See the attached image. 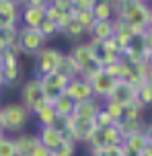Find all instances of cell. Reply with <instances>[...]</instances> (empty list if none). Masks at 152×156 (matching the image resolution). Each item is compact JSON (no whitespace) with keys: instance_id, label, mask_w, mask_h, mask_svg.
Masks as SVG:
<instances>
[{"instance_id":"6da1fadb","label":"cell","mask_w":152,"mask_h":156,"mask_svg":"<svg viewBox=\"0 0 152 156\" xmlns=\"http://www.w3.org/2000/svg\"><path fill=\"white\" fill-rule=\"evenodd\" d=\"M115 19H119L123 23H128L129 27H134L140 37V33L148 27V19H150V10L152 6L148 2L142 0H121L115 2Z\"/></svg>"},{"instance_id":"7a4b0ae2","label":"cell","mask_w":152,"mask_h":156,"mask_svg":"<svg viewBox=\"0 0 152 156\" xmlns=\"http://www.w3.org/2000/svg\"><path fill=\"white\" fill-rule=\"evenodd\" d=\"M31 113L21 103H6L0 105V125L4 133H21L31 121Z\"/></svg>"},{"instance_id":"3957f363","label":"cell","mask_w":152,"mask_h":156,"mask_svg":"<svg viewBox=\"0 0 152 156\" xmlns=\"http://www.w3.org/2000/svg\"><path fill=\"white\" fill-rule=\"evenodd\" d=\"M33 58H35V78H41L43 74L56 72L60 68V64L64 60V51L60 47L45 45V47H41Z\"/></svg>"},{"instance_id":"277c9868","label":"cell","mask_w":152,"mask_h":156,"mask_svg":"<svg viewBox=\"0 0 152 156\" xmlns=\"http://www.w3.org/2000/svg\"><path fill=\"white\" fill-rule=\"evenodd\" d=\"M19 94H21V101L19 103H21L31 115L45 103V97H43V90H41V82H39V78H35V76L29 78V80H25L23 84H21Z\"/></svg>"},{"instance_id":"5b68a950","label":"cell","mask_w":152,"mask_h":156,"mask_svg":"<svg viewBox=\"0 0 152 156\" xmlns=\"http://www.w3.org/2000/svg\"><path fill=\"white\" fill-rule=\"evenodd\" d=\"M0 66H2V74H4V86H15L21 76H23V68H21V60L12 47H6L4 54L0 55Z\"/></svg>"},{"instance_id":"8992f818","label":"cell","mask_w":152,"mask_h":156,"mask_svg":"<svg viewBox=\"0 0 152 156\" xmlns=\"http://www.w3.org/2000/svg\"><path fill=\"white\" fill-rule=\"evenodd\" d=\"M48 39L39 33V29H29V27H19V35H16V45L19 49L27 55H35L41 47H45Z\"/></svg>"},{"instance_id":"52a82bcc","label":"cell","mask_w":152,"mask_h":156,"mask_svg":"<svg viewBox=\"0 0 152 156\" xmlns=\"http://www.w3.org/2000/svg\"><path fill=\"white\" fill-rule=\"evenodd\" d=\"M68 80H70V78H66L64 74H60L58 70L56 72H49V74H43V76L39 78V82H41V90H43L45 101H48V103L56 101L58 97L64 93Z\"/></svg>"},{"instance_id":"ba28073f","label":"cell","mask_w":152,"mask_h":156,"mask_svg":"<svg viewBox=\"0 0 152 156\" xmlns=\"http://www.w3.org/2000/svg\"><path fill=\"white\" fill-rule=\"evenodd\" d=\"M64 94H68L74 103H82V101H88V99H95L93 88H90V82L82 76L70 78L66 88H64Z\"/></svg>"},{"instance_id":"9c48e42d","label":"cell","mask_w":152,"mask_h":156,"mask_svg":"<svg viewBox=\"0 0 152 156\" xmlns=\"http://www.w3.org/2000/svg\"><path fill=\"white\" fill-rule=\"evenodd\" d=\"M88 82H90V88H93L95 99H99V101H107L109 94H111V90H113V86H115V78H111L109 74H105V72L101 70L97 76L90 78Z\"/></svg>"},{"instance_id":"30bf717a","label":"cell","mask_w":152,"mask_h":156,"mask_svg":"<svg viewBox=\"0 0 152 156\" xmlns=\"http://www.w3.org/2000/svg\"><path fill=\"white\" fill-rule=\"evenodd\" d=\"M0 27H21V4L0 0Z\"/></svg>"},{"instance_id":"8fae6325","label":"cell","mask_w":152,"mask_h":156,"mask_svg":"<svg viewBox=\"0 0 152 156\" xmlns=\"http://www.w3.org/2000/svg\"><path fill=\"white\" fill-rule=\"evenodd\" d=\"M37 140H39L41 146H45L49 152H54V150H58L62 146L64 136H62V129H60L58 125H45V127H39Z\"/></svg>"},{"instance_id":"7c38bea8","label":"cell","mask_w":152,"mask_h":156,"mask_svg":"<svg viewBox=\"0 0 152 156\" xmlns=\"http://www.w3.org/2000/svg\"><path fill=\"white\" fill-rule=\"evenodd\" d=\"M136 90L138 88L134 84H129L128 80H115V86H113L109 99L117 101L123 107H128V105H132V103L136 101Z\"/></svg>"},{"instance_id":"4fadbf2b","label":"cell","mask_w":152,"mask_h":156,"mask_svg":"<svg viewBox=\"0 0 152 156\" xmlns=\"http://www.w3.org/2000/svg\"><path fill=\"white\" fill-rule=\"evenodd\" d=\"M45 21V8L43 6H31V4H23L21 8V27H29V29H39V25Z\"/></svg>"},{"instance_id":"5bb4252c","label":"cell","mask_w":152,"mask_h":156,"mask_svg":"<svg viewBox=\"0 0 152 156\" xmlns=\"http://www.w3.org/2000/svg\"><path fill=\"white\" fill-rule=\"evenodd\" d=\"M113 39L119 43V47L123 49V47L132 45L134 41L138 39V33L134 27H129L128 23H123V21H119V19H115V33H113Z\"/></svg>"},{"instance_id":"9a60e30c","label":"cell","mask_w":152,"mask_h":156,"mask_svg":"<svg viewBox=\"0 0 152 156\" xmlns=\"http://www.w3.org/2000/svg\"><path fill=\"white\" fill-rule=\"evenodd\" d=\"M12 142H15L16 156H29V154H31V150L39 144L37 133H27V132L15 133V136H12Z\"/></svg>"},{"instance_id":"2e32d148","label":"cell","mask_w":152,"mask_h":156,"mask_svg":"<svg viewBox=\"0 0 152 156\" xmlns=\"http://www.w3.org/2000/svg\"><path fill=\"white\" fill-rule=\"evenodd\" d=\"M68 54L74 58V62L80 66V70H84L88 64L95 60V54L90 51V47L87 45V41H78V43H74L72 49H70ZM80 74H82V72H80Z\"/></svg>"},{"instance_id":"e0dca14e","label":"cell","mask_w":152,"mask_h":156,"mask_svg":"<svg viewBox=\"0 0 152 156\" xmlns=\"http://www.w3.org/2000/svg\"><path fill=\"white\" fill-rule=\"evenodd\" d=\"M150 144H148V138L144 136V132L140 133H132L128 138H123V148L128 152V156H138L142 154L146 148H148Z\"/></svg>"},{"instance_id":"ac0fdd59","label":"cell","mask_w":152,"mask_h":156,"mask_svg":"<svg viewBox=\"0 0 152 156\" xmlns=\"http://www.w3.org/2000/svg\"><path fill=\"white\" fill-rule=\"evenodd\" d=\"M103 107V103L99 99H88L82 103H74V117L78 119H95V115L99 113V109Z\"/></svg>"},{"instance_id":"d6986e66","label":"cell","mask_w":152,"mask_h":156,"mask_svg":"<svg viewBox=\"0 0 152 156\" xmlns=\"http://www.w3.org/2000/svg\"><path fill=\"white\" fill-rule=\"evenodd\" d=\"M95 21H113L115 19V0H97L95 6L90 8Z\"/></svg>"},{"instance_id":"ffe728a7","label":"cell","mask_w":152,"mask_h":156,"mask_svg":"<svg viewBox=\"0 0 152 156\" xmlns=\"http://www.w3.org/2000/svg\"><path fill=\"white\" fill-rule=\"evenodd\" d=\"M113 33H115V19L113 21H95L88 35L97 41H105V39H111Z\"/></svg>"},{"instance_id":"44dd1931","label":"cell","mask_w":152,"mask_h":156,"mask_svg":"<svg viewBox=\"0 0 152 156\" xmlns=\"http://www.w3.org/2000/svg\"><path fill=\"white\" fill-rule=\"evenodd\" d=\"M35 119H37V125L39 127H45V125H56L58 123V115H56V109H54V105L51 103H43L39 109L33 113Z\"/></svg>"},{"instance_id":"7402d4cb","label":"cell","mask_w":152,"mask_h":156,"mask_svg":"<svg viewBox=\"0 0 152 156\" xmlns=\"http://www.w3.org/2000/svg\"><path fill=\"white\" fill-rule=\"evenodd\" d=\"M115 127L119 129L121 138H128V136H132V133L144 132L146 121L144 119H119V121L115 123Z\"/></svg>"},{"instance_id":"603a6c76","label":"cell","mask_w":152,"mask_h":156,"mask_svg":"<svg viewBox=\"0 0 152 156\" xmlns=\"http://www.w3.org/2000/svg\"><path fill=\"white\" fill-rule=\"evenodd\" d=\"M51 105H54V109H56L58 119H66V117H70L74 113V101L68 97V94H64V93L60 94Z\"/></svg>"},{"instance_id":"cb8c5ba5","label":"cell","mask_w":152,"mask_h":156,"mask_svg":"<svg viewBox=\"0 0 152 156\" xmlns=\"http://www.w3.org/2000/svg\"><path fill=\"white\" fill-rule=\"evenodd\" d=\"M146 74H148V64H146V60H142V62H138V64L132 66V74H129L128 82L138 88L140 84L146 82Z\"/></svg>"},{"instance_id":"d4e9b609","label":"cell","mask_w":152,"mask_h":156,"mask_svg":"<svg viewBox=\"0 0 152 156\" xmlns=\"http://www.w3.org/2000/svg\"><path fill=\"white\" fill-rule=\"evenodd\" d=\"M58 72L60 74H64L66 78H76L80 76V66L76 62H74V58L70 54H64V60H62V64H60V68H58Z\"/></svg>"},{"instance_id":"484cf974","label":"cell","mask_w":152,"mask_h":156,"mask_svg":"<svg viewBox=\"0 0 152 156\" xmlns=\"http://www.w3.org/2000/svg\"><path fill=\"white\" fill-rule=\"evenodd\" d=\"M99 132H101V140H103V148L105 146H111V144H121L123 138H121L119 129L113 125H107V127H99Z\"/></svg>"},{"instance_id":"4316f807","label":"cell","mask_w":152,"mask_h":156,"mask_svg":"<svg viewBox=\"0 0 152 156\" xmlns=\"http://www.w3.org/2000/svg\"><path fill=\"white\" fill-rule=\"evenodd\" d=\"M70 15H72V19L87 33L90 31V27L95 25V16H93V12H90V10H76V8H72V10H70Z\"/></svg>"},{"instance_id":"83f0119b","label":"cell","mask_w":152,"mask_h":156,"mask_svg":"<svg viewBox=\"0 0 152 156\" xmlns=\"http://www.w3.org/2000/svg\"><path fill=\"white\" fill-rule=\"evenodd\" d=\"M136 99H138V103H140V105H142L144 109L152 105V86L148 84V82H144V84L138 86V90H136Z\"/></svg>"},{"instance_id":"f1b7e54d","label":"cell","mask_w":152,"mask_h":156,"mask_svg":"<svg viewBox=\"0 0 152 156\" xmlns=\"http://www.w3.org/2000/svg\"><path fill=\"white\" fill-rule=\"evenodd\" d=\"M103 109L107 111V113L113 117V121L117 123L121 117H123V109H125V107H123V105H119L117 101H111V99H107V101L103 103Z\"/></svg>"},{"instance_id":"f546056e","label":"cell","mask_w":152,"mask_h":156,"mask_svg":"<svg viewBox=\"0 0 152 156\" xmlns=\"http://www.w3.org/2000/svg\"><path fill=\"white\" fill-rule=\"evenodd\" d=\"M62 35H66L68 39H80L82 35H87V31H84V29H82V27H80V25L72 19V21L68 23V27L64 29V33H62Z\"/></svg>"},{"instance_id":"4dcf8cb0","label":"cell","mask_w":152,"mask_h":156,"mask_svg":"<svg viewBox=\"0 0 152 156\" xmlns=\"http://www.w3.org/2000/svg\"><path fill=\"white\" fill-rule=\"evenodd\" d=\"M0 156H16L12 136H4V138L0 140Z\"/></svg>"},{"instance_id":"1f68e13d","label":"cell","mask_w":152,"mask_h":156,"mask_svg":"<svg viewBox=\"0 0 152 156\" xmlns=\"http://www.w3.org/2000/svg\"><path fill=\"white\" fill-rule=\"evenodd\" d=\"M101 156H128V152H125L123 142H121V144H111V146L101 148Z\"/></svg>"},{"instance_id":"d6a6232c","label":"cell","mask_w":152,"mask_h":156,"mask_svg":"<svg viewBox=\"0 0 152 156\" xmlns=\"http://www.w3.org/2000/svg\"><path fill=\"white\" fill-rule=\"evenodd\" d=\"M39 33H41L45 39H51V37H56V35H60V33H58L56 23H51V21H48V19H45V21L39 25Z\"/></svg>"},{"instance_id":"836d02e7","label":"cell","mask_w":152,"mask_h":156,"mask_svg":"<svg viewBox=\"0 0 152 156\" xmlns=\"http://www.w3.org/2000/svg\"><path fill=\"white\" fill-rule=\"evenodd\" d=\"M76 154V142H62V146L51 152V156H74Z\"/></svg>"},{"instance_id":"e575fe53","label":"cell","mask_w":152,"mask_h":156,"mask_svg":"<svg viewBox=\"0 0 152 156\" xmlns=\"http://www.w3.org/2000/svg\"><path fill=\"white\" fill-rule=\"evenodd\" d=\"M93 121H95L97 127H107V125H113V123H115V121H113V117L109 115V113H107L103 107L99 109V113L95 115V119H93Z\"/></svg>"},{"instance_id":"d590c367","label":"cell","mask_w":152,"mask_h":156,"mask_svg":"<svg viewBox=\"0 0 152 156\" xmlns=\"http://www.w3.org/2000/svg\"><path fill=\"white\" fill-rule=\"evenodd\" d=\"M138 41L142 43V47H144V51H146V54H148V51H152V27H146L144 31L140 33Z\"/></svg>"},{"instance_id":"8d00e7d4","label":"cell","mask_w":152,"mask_h":156,"mask_svg":"<svg viewBox=\"0 0 152 156\" xmlns=\"http://www.w3.org/2000/svg\"><path fill=\"white\" fill-rule=\"evenodd\" d=\"M29 156H51V152H49V150L45 148V146L37 144V146H35V148L31 150V154H29Z\"/></svg>"},{"instance_id":"74e56055","label":"cell","mask_w":152,"mask_h":156,"mask_svg":"<svg viewBox=\"0 0 152 156\" xmlns=\"http://www.w3.org/2000/svg\"><path fill=\"white\" fill-rule=\"evenodd\" d=\"M51 0H25V4H31V6H48Z\"/></svg>"},{"instance_id":"f35d334b","label":"cell","mask_w":152,"mask_h":156,"mask_svg":"<svg viewBox=\"0 0 152 156\" xmlns=\"http://www.w3.org/2000/svg\"><path fill=\"white\" fill-rule=\"evenodd\" d=\"M144 136L148 138V144L152 146V123H146V127H144Z\"/></svg>"},{"instance_id":"ab89813d","label":"cell","mask_w":152,"mask_h":156,"mask_svg":"<svg viewBox=\"0 0 152 156\" xmlns=\"http://www.w3.org/2000/svg\"><path fill=\"white\" fill-rule=\"evenodd\" d=\"M146 82H148V84L152 86V68H150V66H148V74H146Z\"/></svg>"},{"instance_id":"60d3db41","label":"cell","mask_w":152,"mask_h":156,"mask_svg":"<svg viewBox=\"0 0 152 156\" xmlns=\"http://www.w3.org/2000/svg\"><path fill=\"white\" fill-rule=\"evenodd\" d=\"M144 60H146V64H148V66L152 68V51H148V54L144 55Z\"/></svg>"},{"instance_id":"b9f144b4","label":"cell","mask_w":152,"mask_h":156,"mask_svg":"<svg viewBox=\"0 0 152 156\" xmlns=\"http://www.w3.org/2000/svg\"><path fill=\"white\" fill-rule=\"evenodd\" d=\"M138 156H152V146H148V148H146L142 154H138Z\"/></svg>"},{"instance_id":"7bdbcfd3","label":"cell","mask_w":152,"mask_h":156,"mask_svg":"<svg viewBox=\"0 0 152 156\" xmlns=\"http://www.w3.org/2000/svg\"><path fill=\"white\" fill-rule=\"evenodd\" d=\"M4 88V74H2V66H0V90Z\"/></svg>"},{"instance_id":"ee69618b","label":"cell","mask_w":152,"mask_h":156,"mask_svg":"<svg viewBox=\"0 0 152 156\" xmlns=\"http://www.w3.org/2000/svg\"><path fill=\"white\" fill-rule=\"evenodd\" d=\"M4 49H6V45H4V41H2V39H0V55L4 54Z\"/></svg>"},{"instance_id":"f6af8a7d","label":"cell","mask_w":152,"mask_h":156,"mask_svg":"<svg viewBox=\"0 0 152 156\" xmlns=\"http://www.w3.org/2000/svg\"><path fill=\"white\" fill-rule=\"evenodd\" d=\"M148 27H152V10H150V19H148Z\"/></svg>"},{"instance_id":"bcb514c9","label":"cell","mask_w":152,"mask_h":156,"mask_svg":"<svg viewBox=\"0 0 152 156\" xmlns=\"http://www.w3.org/2000/svg\"><path fill=\"white\" fill-rule=\"evenodd\" d=\"M4 136H6V133L2 132V129H0V140H2V138H4Z\"/></svg>"},{"instance_id":"7dc6e473","label":"cell","mask_w":152,"mask_h":156,"mask_svg":"<svg viewBox=\"0 0 152 156\" xmlns=\"http://www.w3.org/2000/svg\"><path fill=\"white\" fill-rule=\"evenodd\" d=\"M10 2H19V4H23V2H21V0H10Z\"/></svg>"},{"instance_id":"c3c4849f","label":"cell","mask_w":152,"mask_h":156,"mask_svg":"<svg viewBox=\"0 0 152 156\" xmlns=\"http://www.w3.org/2000/svg\"><path fill=\"white\" fill-rule=\"evenodd\" d=\"M142 2H148V4H150V2H152V0H142Z\"/></svg>"},{"instance_id":"681fc988","label":"cell","mask_w":152,"mask_h":156,"mask_svg":"<svg viewBox=\"0 0 152 156\" xmlns=\"http://www.w3.org/2000/svg\"><path fill=\"white\" fill-rule=\"evenodd\" d=\"M115 2H121V0H115Z\"/></svg>"},{"instance_id":"f907efd6","label":"cell","mask_w":152,"mask_h":156,"mask_svg":"<svg viewBox=\"0 0 152 156\" xmlns=\"http://www.w3.org/2000/svg\"><path fill=\"white\" fill-rule=\"evenodd\" d=\"M21 2H23V4H25V0H21Z\"/></svg>"},{"instance_id":"816d5d0a","label":"cell","mask_w":152,"mask_h":156,"mask_svg":"<svg viewBox=\"0 0 152 156\" xmlns=\"http://www.w3.org/2000/svg\"><path fill=\"white\" fill-rule=\"evenodd\" d=\"M0 129H2V125H0Z\"/></svg>"},{"instance_id":"f5cc1de1","label":"cell","mask_w":152,"mask_h":156,"mask_svg":"<svg viewBox=\"0 0 152 156\" xmlns=\"http://www.w3.org/2000/svg\"><path fill=\"white\" fill-rule=\"evenodd\" d=\"M150 6H152V2H150Z\"/></svg>"}]
</instances>
